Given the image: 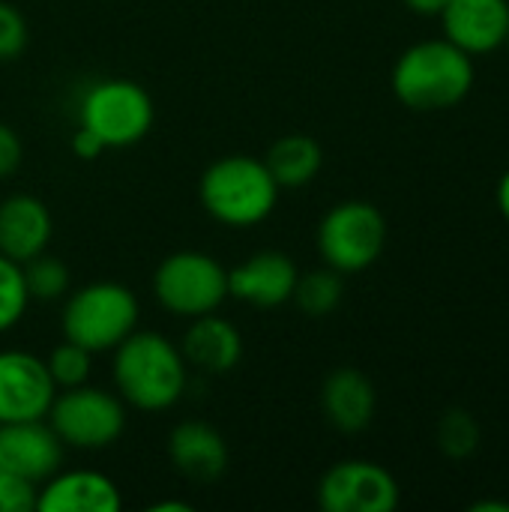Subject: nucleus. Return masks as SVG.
<instances>
[{
  "label": "nucleus",
  "mask_w": 509,
  "mask_h": 512,
  "mask_svg": "<svg viewBox=\"0 0 509 512\" xmlns=\"http://www.w3.org/2000/svg\"><path fill=\"white\" fill-rule=\"evenodd\" d=\"M495 207H498L501 219L509 225V168L498 177V186H495Z\"/></svg>",
  "instance_id": "obj_30"
},
{
  "label": "nucleus",
  "mask_w": 509,
  "mask_h": 512,
  "mask_svg": "<svg viewBox=\"0 0 509 512\" xmlns=\"http://www.w3.org/2000/svg\"><path fill=\"white\" fill-rule=\"evenodd\" d=\"M264 162L279 189H303L321 174L324 150L309 135H285L267 150Z\"/></svg>",
  "instance_id": "obj_19"
},
{
  "label": "nucleus",
  "mask_w": 509,
  "mask_h": 512,
  "mask_svg": "<svg viewBox=\"0 0 509 512\" xmlns=\"http://www.w3.org/2000/svg\"><path fill=\"white\" fill-rule=\"evenodd\" d=\"M471 510L477 512H509V504H504V501H477V504H471Z\"/></svg>",
  "instance_id": "obj_31"
},
{
  "label": "nucleus",
  "mask_w": 509,
  "mask_h": 512,
  "mask_svg": "<svg viewBox=\"0 0 509 512\" xmlns=\"http://www.w3.org/2000/svg\"><path fill=\"white\" fill-rule=\"evenodd\" d=\"M48 375L57 384V390H69V387H81L90 378L93 369V354L69 339H63L48 357H45Z\"/></svg>",
  "instance_id": "obj_23"
},
{
  "label": "nucleus",
  "mask_w": 509,
  "mask_h": 512,
  "mask_svg": "<svg viewBox=\"0 0 509 512\" xmlns=\"http://www.w3.org/2000/svg\"><path fill=\"white\" fill-rule=\"evenodd\" d=\"M402 3H405V9H411L414 15H423V18H438L450 0H402Z\"/></svg>",
  "instance_id": "obj_29"
},
{
  "label": "nucleus",
  "mask_w": 509,
  "mask_h": 512,
  "mask_svg": "<svg viewBox=\"0 0 509 512\" xmlns=\"http://www.w3.org/2000/svg\"><path fill=\"white\" fill-rule=\"evenodd\" d=\"M321 408L333 429L357 435L372 426L378 411L375 384L360 369H336L321 387Z\"/></svg>",
  "instance_id": "obj_18"
},
{
  "label": "nucleus",
  "mask_w": 509,
  "mask_h": 512,
  "mask_svg": "<svg viewBox=\"0 0 509 512\" xmlns=\"http://www.w3.org/2000/svg\"><path fill=\"white\" fill-rule=\"evenodd\" d=\"M111 378L126 405L156 414L183 399L189 363L180 345H174L168 336L156 330H135L114 348Z\"/></svg>",
  "instance_id": "obj_2"
},
{
  "label": "nucleus",
  "mask_w": 509,
  "mask_h": 512,
  "mask_svg": "<svg viewBox=\"0 0 509 512\" xmlns=\"http://www.w3.org/2000/svg\"><path fill=\"white\" fill-rule=\"evenodd\" d=\"M153 512H189V504H180V501H162V504H153Z\"/></svg>",
  "instance_id": "obj_32"
},
{
  "label": "nucleus",
  "mask_w": 509,
  "mask_h": 512,
  "mask_svg": "<svg viewBox=\"0 0 509 512\" xmlns=\"http://www.w3.org/2000/svg\"><path fill=\"white\" fill-rule=\"evenodd\" d=\"M57 384L48 375L45 360L27 351H0V423L45 420Z\"/></svg>",
  "instance_id": "obj_10"
},
{
  "label": "nucleus",
  "mask_w": 509,
  "mask_h": 512,
  "mask_svg": "<svg viewBox=\"0 0 509 512\" xmlns=\"http://www.w3.org/2000/svg\"><path fill=\"white\" fill-rule=\"evenodd\" d=\"M180 351L189 366H195L204 375H225L231 372L243 357V336L240 330L219 318L216 312L192 318V324L183 333Z\"/></svg>",
  "instance_id": "obj_17"
},
{
  "label": "nucleus",
  "mask_w": 509,
  "mask_h": 512,
  "mask_svg": "<svg viewBox=\"0 0 509 512\" xmlns=\"http://www.w3.org/2000/svg\"><path fill=\"white\" fill-rule=\"evenodd\" d=\"M399 501V480L372 459H342L318 483V507L324 512H393Z\"/></svg>",
  "instance_id": "obj_9"
},
{
  "label": "nucleus",
  "mask_w": 509,
  "mask_h": 512,
  "mask_svg": "<svg viewBox=\"0 0 509 512\" xmlns=\"http://www.w3.org/2000/svg\"><path fill=\"white\" fill-rule=\"evenodd\" d=\"M27 48V21L18 6L0 0V63L15 60Z\"/></svg>",
  "instance_id": "obj_25"
},
{
  "label": "nucleus",
  "mask_w": 509,
  "mask_h": 512,
  "mask_svg": "<svg viewBox=\"0 0 509 512\" xmlns=\"http://www.w3.org/2000/svg\"><path fill=\"white\" fill-rule=\"evenodd\" d=\"M45 420L63 447L105 450L126 429V402L117 393L81 384L57 393Z\"/></svg>",
  "instance_id": "obj_7"
},
{
  "label": "nucleus",
  "mask_w": 509,
  "mask_h": 512,
  "mask_svg": "<svg viewBox=\"0 0 509 512\" xmlns=\"http://www.w3.org/2000/svg\"><path fill=\"white\" fill-rule=\"evenodd\" d=\"M36 492H39L36 483L0 471V512L36 510Z\"/></svg>",
  "instance_id": "obj_26"
},
{
  "label": "nucleus",
  "mask_w": 509,
  "mask_h": 512,
  "mask_svg": "<svg viewBox=\"0 0 509 512\" xmlns=\"http://www.w3.org/2000/svg\"><path fill=\"white\" fill-rule=\"evenodd\" d=\"M21 156H24V150H21V138L15 135V129H12V126L0 123V180H3V177H9V174L21 165Z\"/></svg>",
  "instance_id": "obj_27"
},
{
  "label": "nucleus",
  "mask_w": 509,
  "mask_h": 512,
  "mask_svg": "<svg viewBox=\"0 0 509 512\" xmlns=\"http://www.w3.org/2000/svg\"><path fill=\"white\" fill-rule=\"evenodd\" d=\"M477 84V63L444 36L408 45L390 72L393 96L423 114L450 111L462 105Z\"/></svg>",
  "instance_id": "obj_1"
},
{
  "label": "nucleus",
  "mask_w": 509,
  "mask_h": 512,
  "mask_svg": "<svg viewBox=\"0 0 509 512\" xmlns=\"http://www.w3.org/2000/svg\"><path fill=\"white\" fill-rule=\"evenodd\" d=\"M120 489L99 471H54L39 483L36 512H117Z\"/></svg>",
  "instance_id": "obj_14"
},
{
  "label": "nucleus",
  "mask_w": 509,
  "mask_h": 512,
  "mask_svg": "<svg viewBox=\"0 0 509 512\" xmlns=\"http://www.w3.org/2000/svg\"><path fill=\"white\" fill-rule=\"evenodd\" d=\"M21 273H24V285H27L30 300L51 303V300H57V297H63L69 291V267L54 255L42 252V255L24 261Z\"/></svg>",
  "instance_id": "obj_22"
},
{
  "label": "nucleus",
  "mask_w": 509,
  "mask_h": 512,
  "mask_svg": "<svg viewBox=\"0 0 509 512\" xmlns=\"http://www.w3.org/2000/svg\"><path fill=\"white\" fill-rule=\"evenodd\" d=\"M435 441H438V450H441L447 459L462 462V459H471V456L480 450L483 432H480L477 417H471V411L453 408V411H447V414L438 420Z\"/></svg>",
  "instance_id": "obj_21"
},
{
  "label": "nucleus",
  "mask_w": 509,
  "mask_h": 512,
  "mask_svg": "<svg viewBox=\"0 0 509 512\" xmlns=\"http://www.w3.org/2000/svg\"><path fill=\"white\" fill-rule=\"evenodd\" d=\"M342 294H345V282H342V273H336L333 267H321V270H309V273H300L297 276V285H294V303L300 312L312 315V318H324L330 312L339 309L342 303Z\"/></svg>",
  "instance_id": "obj_20"
},
{
  "label": "nucleus",
  "mask_w": 509,
  "mask_h": 512,
  "mask_svg": "<svg viewBox=\"0 0 509 512\" xmlns=\"http://www.w3.org/2000/svg\"><path fill=\"white\" fill-rule=\"evenodd\" d=\"M30 294L24 285L21 264L0 255V333H9L27 312Z\"/></svg>",
  "instance_id": "obj_24"
},
{
  "label": "nucleus",
  "mask_w": 509,
  "mask_h": 512,
  "mask_svg": "<svg viewBox=\"0 0 509 512\" xmlns=\"http://www.w3.org/2000/svg\"><path fill=\"white\" fill-rule=\"evenodd\" d=\"M60 462L63 444L45 420L0 423V471L39 486L60 471Z\"/></svg>",
  "instance_id": "obj_12"
},
{
  "label": "nucleus",
  "mask_w": 509,
  "mask_h": 512,
  "mask_svg": "<svg viewBox=\"0 0 509 512\" xmlns=\"http://www.w3.org/2000/svg\"><path fill=\"white\" fill-rule=\"evenodd\" d=\"M297 276L300 270L285 252L264 249L228 270V297L255 309H279L291 303Z\"/></svg>",
  "instance_id": "obj_13"
},
{
  "label": "nucleus",
  "mask_w": 509,
  "mask_h": 512,
  "mask_svg": "<svg viewBox=\"0 0 509 512\" xmlns=\"http://www.w3.org/2000/svg\"><path fill=\"white\" fill-rule=\"evenodd\" d=\"M153 294L165 312L198 318L216 312L228 300V270L207 252L183 249L156 267Z\"/></svg>",
  "instance_id": "obj_8"
},
{
  "label": "nucleus",
  "mask_w": 509,
  "mask_h": 512,
  "mask_svg": "<svg viewBox=\"0 0 509 512\" xmlns=\"http://www.w3.org/2000/svg\"><path fill=\"white\" fill-rule=\"evenodd\" d=\"M54 219L45 201L27 192H15L0 201V255L24 264L42 255L51 243Z\"/></svg>",
  "instance_id": "obj_15"
},
{
  "label": "nucleus",
  "mask_w": 509,
  "mask_h": 512,
  "mask_svg": "<svg viewBox=\"0 0 509 512\" xmlns=\"http://www.w3.org/2000/svg\"><path fill=\"white\" fill-rule=\"evenodd\" d=\"M138 297L120 282H90L69 294L63 306V339L87 348L90 354L114 351L129 333L138 330Z\"/></svg>",
  "instance_id": "obj_4"
},
{
  "label": "nucleus",
  "mask_w": 509,
  "mask_h": 512,
  "mask_svg": "<svg viewBox=\"0 0 509 512\" xmlns=\"http://www.w3.org/2000/svg\"><path fill=\"white\" fill-rule=\"evenodd\" d=\"M507 48H509V39H507Z\"/></svg>",
  "instance_id": "obj_33"
},
{
  "label": "nucleus",
  "mask_w": 509,
  "mask_h": 512,
  "mask_svg": "<svg viewBox=\"0 0 509 512\" xmlns=\"http://www.w3.org/2000/svg\"><path fill=\"white\" fill-rule=\"evenodd\" d=\"M168 456L171 465L192 483H213L228 468L225 438L201 420H186L171 429Z\"/></svg>",
  "instance_id": "obj_16"
},
{
  "label": "nucleus",
  "mask_w": 509,
  "mask_h": 512,
  "mask_svg": "<svg viewBox=\"0 0 509 512\" xmlns=\"http://www.w3.org/2000/svg\"><path fill=\"white\" fill-rule=\"evenodd\" d=\"M108 147L90 132V129H84V126H78V132L72 135V153L78 156V159H99L102 153H105Z\"/></svg>",
  "instance_id": "obj_28"
},
{
  "label": "nucleus",
  "mask_w": 509,
  "mask_h": 512,
  "mask_svg": "<svg viewBox=\"0 0 509 512\" xmlns=\"http://www.w3.org/2000/svg\"><path fill=\"white\" fill-rule=\"evenodd\" d=\"M438 18L444 39L474 60L507 48L509 0H450Z\"/></svg>",
  "instance_id": "obj_11"
},
{
  "label": "nucleus",
  "mask_w": 509,
  "mask_h": 512,
  "mask_svg": "<svg viewBox=\"0 0 509 512\" xmlns=\"http://www.w3.org/2000/svg\"><path fill=\"white\" fill-rule=\"evenodd\" d=\"M201 204L210 219L225 228H255L279 204V183L273 180L264 159L255 156H222L198 183Z\"/></svg>",
  "instance_id": "obj_3"
},
{
  "label": "nucleus",
  "mask_w": 509,
  "mask_h": 512,
  "mask_svg": "<svg viewBox=\"0 0 509 512\" xmlns=\"http://www.w3.org/2000/svg\"><path fill=\"white\" fill-rule=\"evenodd\" d=\"M387 249V219L372 201H339L318 222V252L342 276L369 270Z\"/></svg>",
  "instance_id": "obj_5"
},
{
  "label": "nucleus",
  "mask_w": 509,
  "mask_h": 512,
  "mask_svg": "<svg viewBox=\"0 0 509 512\" xmlns=\"http://www.w3.org/2000/svg\"><path fill=\"white\" fill-rule=\"evenodd\" d=\"M81 126L105 147H132L153 129V99L129 78H102L87 87L78 105Z\"/></svg>",
  "instance_id": "obj_6"
}]
</instances>
